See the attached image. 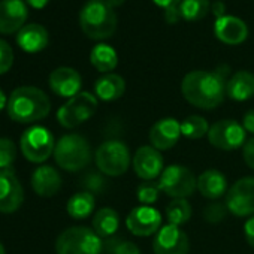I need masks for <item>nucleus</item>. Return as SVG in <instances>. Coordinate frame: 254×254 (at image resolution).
Segmentation results:
<instances>
[{
    "mask_svg": "<svg viewBox=\"0 0 254 254\" xmlns=\"http://www.w3.org/2000/svg\"><path fill=\"white\" fill-rule=\"evenodd\" d=\"M226 72L221 69L193 70L183 78L181 93L190 105L211 111L226 99Z\"/></svg>",
    "mask_w": 254,
    "mask_h": 254,
    "instance_id": "nucleus-1",
    "label": "nucleus"
},
{
    "mask_svg": "<svg viewBox=\"0 0 254 254\" xmlns=\"http://www.w3.org/2000/svg\"><path fill=\"white\" fill-rule=\"evenodd\" d=\"M6 111L12 121L20 124H30L45 118L50 114L51 100L41 88L24 85L15 88L11 93Z\"/></svg>",
    "mask_w": 254,
    "mask_h": 254,
    "instance_id": "nucleus-2",
    "label": "nucleus"
},
{
    "mask_svg": "<svg viewBox=\"0 0 254 254\" xmlns=\"http://www.w3.org/2000/svg\"><path fill=\"white\" fill-rule=\"evenodd\" d=\"M115 9L106 0H88L79 12V26L84 35L93 41H105L117 30Z\"/></svg>",
    "mask_w": 254,
    "mask_h": 254,
    "instance_id": "nucleus-3",
    "label": "nucleus"
},
{
    "mask_svg": "<svg viewBox=\"0 0 254 254\" xmlns=\"http://www.w3.org/2000/svg\"><path fill=\"white\" fill-rule=\"evenodd\" d=\"M54 159L59 168L67 172H78L91 162V147L82 135L69 133L56 142Z\"/></svg>",
    "mask_w": 254,
    "mask_h": 254,
    "instance_id": "nucleus-4",
    "label": "nucleus"
},
{
    "mask_svg": "<svg viewBox=\"0 0 254 254\" xmlns=\"http://www.w3.org/2000/svg\"><path fill=\"white\" fill-rule=\"evenodd\" d=\"M57 254H100L103 253V241L85 226H75L63 230L56 241Z\"/></svg>",
    "mask_w": 254,
    "mask_h": 254,
    "instance_id": "nucleus-5",
    "label": "nucleus"
},
{
    "mask_svg": "<svg viewBox=\"0 0 254 254\" xmlns=\"http://www.w3.org/2000/svg\"><path fill=\"white\" fill-rule=\"evenodd\" d=\"M97 169L106 177H120L127 172L132 163V156L123 141L108 139L99 145L94 154Z\"/></svg>",
    "mask_w": 254,
    "mask_h": 254,
    "instance_id": "nucleus-6",
    "label": "nucleus"
},
{
    "mask_svg": "<svg viewBox=\"0 0 254 254\" xmlns=\"http://www.w3.org/2000/svg\"><path fill=\"white\" fill-rule=\"evenodd\" d=\"M162 193L172 199H187L197 190V177L183 165H171L159 177Z\"/></svg>",
    "mask_w": 254,
    "mask_h": 254,
    "instance_id": "nucleus-7",
    "label": "nucleus"
},
{
    "mask_svg": "<svg viewBox=\"0 0 254 254\" xmlns=\"http://www.w3.org/2000/svg\"><path fill=\"white\" fill-rule=\"evenodd\" d=\"M20 148L26 160L32 163H44L54 154L56 141L47 127L32 126L21 135Z\"/></svg>",
    "mask_w": 254,
    "mask_h": 254,
    "instance_id": "nucleus-8",
    "label": "nucleus"
},
{
    "mask_svg": "<svg viewBox=\"0 0 254 254\" xmlns=\"http://www.w3.org/2000/svg\"><path fill=\"white\" fill-rule=\"evenodd\" d=\"M99 106V99L88 93L81 91L76 96L67 99V102L57 111V120L64 129H75L76 126L90 120Z\"/></svg>",
    "mask_w": 254,
    "mask_h": 254,
    "instance_id": "nucleus-9",
    "label": "nucleus"
},
{
    "mask_svg": "<svg viewBox=\"0 0 254 254\" xmlns=\"http://www.w3.org/2000/svg\"><path fill=\"white\" fill-rule=\"evenodd\" d=\"M247 132L236 120H220L209 126L208 141L214 148L223 151H233L244 147Z\"/></svg>",
    "mask_w": 254,
    "mask_h": 254,
    "instance_id": "nucleus-10",
    "label": "nucleus"
},
{
    "mask_svg": "<svg viewBox=\"0 0 254 254\" xmlns=\"http://www.w3.org/2000/svg\"><path fill=\"white\" fill-rule=\"evenodd\" d=\"M224 203L235 217L254 215V177H244L235 181L226 193Z\"/></svg>",
    "mask_w": 254,
    "mask_h": 254,
    "instance_id": "nucleus-11",
    "label": "nucleus"
},
{
    "mask_svg": "<svg viewBox=\"0 0 254 254\" xmlns=\"http://www.w3.org/2000/svg\"><path fill=\"white\" fill-rule=\"evenodd\" d=\"M126 227L135 236L156 235L162 227V214L148 205H139L133 208L126 217Z\"/></svg>",
    "mask_w": 254,
    "mask_h": 254,
    "instance_id": "nucleus-12",
    "label": "nucleus"
},
{
    "mask_svg": "<svg viewBox=\"0 0 254 254\" xmlns=\"http://www.w3.org/2000/svg\"><path fill=\"white\" fill-rule=\"evenodd\" d=\"M154 254H189L190 241L187 233L174 224L160 227L153 239Z\"/></svg>",
    "mask_w": 254,
    "mask_h": 254,
    "instance_id": "nucleus-13",
    "label": "nucleus"
},
{
    "mask_svg": "<svg viewBox=\"0 0 254 254\" xmlns=\"http://www.w3.org/2000/svg\"><path fill=\"white\" fill-rule=\"evenodd\" d=\"M133 171L144 181H154L165 169V160L159 150L151 145H142L135 151Z\"/></svg>",
    "mask_w": 254,
    "mask_h": 254,
    "instance_id": "nucleus-14",
    "label": "nucleus"
},
{
    "mask_svg": "<svg viewBox=\"0 0 254 254\" xmlns=\"http://www.w3.org/2000/svg\"><path fill=\"white\" fill-rule=\"evenodd\" d=\"M24 200V190L12 169L0 171V212H15Z\"/></svg>",
    "mask_w": 254,
    "mask_h": 254,
    "instance_id": "nucleus-15",
    "label": "nucleus"
},
{
    "mask_svg": "<svg viewBox=\"0 0 254 254\" xmlns=\"http://www.w3.org/2000/svg\"><path fill=\"white\" fill-rule=\"evenodd\" d=\"M29 17V8L24 0H0V33H18Z\"/></svg>",
    "mask_w": 254,
    "mask_h": 254,
    "instance_id": "nucleus-16",
    "label": "nucleus"
},
{
    "mask_svg": "<svg viewBox=\"0 0 254 254\" xmlns=\"http://www.w3.org/2000/svg\"><path fill=\"white\" fill-rule=\"evenodd\" d=\"M181 123L174 117H165L156 121L150 130V142L159 151L174 148L181 138Z\"/></svg>",
    "mask_w": 254,
    "mask_h": 254,
    "instance_id": "nucleus-17",
    "label": "nucleus"
},
{
    "mask_svg": "<svg viewBox=\"0 0 254 254\" xmlns=\"http://www.w3.org/2000/svg\"><path fill=\"white\" fill-rule=\"evenodd\" d=\"M215 38L226 45H241L248 38V27L244 20L235 15H224L214 23Z\"/></svg>",
    "mask_w": 254,
    "mask_h": 254,
    "instance_id": "nucleus-18",
    "label": "nucleus"
},
{
    "mask_svg": "<svg viewBox=\"0 0 254 254\" xmlns=\"http://www.w3.org/2000/svg\"><path fill=\"white\" fill-rule=\"evenodd\" d=\"M50 88L53 93H56L60 97L70 99L81 93V85H82V78L78 70L73 67L62 66L57 67L51 72L50 79H48Z\"/></svg>",
    "mask_w": 254,
    "mask_h": 254,
    "instance_id": "nucleus-19",
    "label": "nucleus"
},
{
    "mask_svg": "<svg viewBox=\"0 0 254 254\" xmlns=\"http://www.w3.org/2000/svg\"><path fill=\"white\" fill-rule=\"evenodd\" d=\"M62 187V177L57 169L50 165H44L35 169L32 174V189L41 197H53Z\"/></svg>",
    "mask_w": 254,
    "mask_h": 254,
    "instance_id": "nucleus-20",
    "label": "nucleus"
},
{
    "mask_svg": "<svg viewBox=\"0 0 254 254\" xmlns=\"http://www.w3.org/2000/svg\"><path fill=\"white\" fill-rule=\"evenodd\" d=\"M50 35L48 30L41 24H26L18 33H17V44L18 47L29 54L41 53L48 47Z\"/></svg>",
    "mask_w": 254,
    "mask_h": 254,
    "instance_id": "nucleus-21",
    "label": "nucleus"
},
{
    "mask_svg": "<svg viewBox=\"0 0 254 254\" xmlns=\"http://www.w3.org/2000/svg\"><path fill=\"white\" fill-rule=\"evenodd\" d=\"M197 190L199 193L209 199L217 200L227 193V180L226 177L217 169H208L197 177Z\"/></svg>",
    "mask_w": 254,
    "mask_h": 254,
    "instance_id": "nucleus-22",
    "label": "nucleus"
},
{
    "mask_svg": "<svg viewBox=\"0 0 254 254\" xmlns=\"http://www.w3.org/2000/svg\"><path fill=\"white\" fill-rule=\"evenodd\" d=\"M226 96L235 102H245L254 96V73L239 70L226 82Z\"/></svg>",
    "mask_w": 254,
    "mask_h": 254,
    "instance_id": "nucleus-23",
    "label": "nucleus"
},
{
    "mask_svg": "<svg viewBox=\"0 0 254 254\" xmlns=\"http://www.w3.org/2000/svg\"><path fill=\"white\" fill-rule=\"evenodd\" d=\"M126 91V81L121 75L105 73L94 82V96L103 102H114L123 97Z\"/></svg>",
    "mask_w": 254,
    "mask_h": 254,
    "instance_id": "nucleus-24",
    "label": "nucleus"
},
{
    "mask_svg": "<svg viewBox=\"0 0 254 254\" xmlns=\"http://www.w3.org/2000/svg\"><path fill=\"white\" fill-rule=\"evenodd\" d=\"M120 229V214L112 208H100L93 215V230L103 239L114 236Z\"/></svg>",
    "mask_w": 254,
    "mask_h": 254,
    "instance_id": "nucleus-25",
    "label": "nucleus"
},
{
    "mask_svg": "<svg viewBox=\"0 0 254 254\" xmlns=\"http://www.w3.org/2000/svg\"><path fill=\"white\" fill-rule=\"evenodd\" d=\"M90 63L100 73H112V70L118 64L117 51L108 44H97L93 47L90 53Z\"/></svg>",
    "mask_w": 254,
    "mask_h": 254,
    "instance_id": "nucleus-26",
    "label": "nucleus"
},
{
    "mask_svg": "<svg viewBox=\"0 0 254 254\" xmlns=\"http://www.w3.org/2000/svg\"><path fill=\"white\" fill-rule=\"evenodd\" d=\"M96 206V197L91 191H78L67 200L66 211L75 220H84L90 217Z\"/></svg>",
    "mask_w": 254,
    "mask_h": 254,
    "instance_id": "nucleus-27",
    "label": "nucleus"
},
{
    "mask_svg": "<svg viewBox=\"0 0 254 254\" xmlns=\"http://www.w3.org/2000/svg\"><path fill=\"white\" fill-rule=\"evenodd\" d=\"M178 9L184 21L194 23L203 20L211 12V3L209 0H181Z\"/></svg>",
    "mask_w": 254,
    "mask_h": 254,
    "instance_id": "nucleus-28",
    "label": "nucleus"
},
{
    "mask_svg": "<svg viewBox=\"0 0 254 254\" xmlns=\"http://www.w3.org/2000/svg\"><path fill=\"white\" fill-rule=\"evenodd\" d=\"M193 209L187 199H172V202L166 206L168 223L181 227L191 218Z\"/></svg>",
    "mask_w": 254,
    "mask_h": 254,
    "instance_id": "nucleus-29",
    "label": "nucleus"
},
{
    "mask_svg": "<svg viewBox=\"0 0 254 254\" xmlns=\"http://www.w3.org/2000/svg\"><path fill=\"white\" fill-rule=\"evenodd\" d=\"M208 121L200 115H189L181 123V135L187 139H200L208 136Z\"/></svg>",
    "mask_w": 254,
    "mask_h": 254,
    "instance_id": "nucleus-30",
    "label": "nucleus"
},
{
    "mask_svg": "<svg viewBox=\"0 0 254 254\" xmlns=\"http://www.w3.org/2000/svg\"><path fill=\"white\" fill-rule=\"evenodd\" d=\"M103 253L106 254H141V250L135 242L114 235L103 241Z\"/></svg>",
    "mask_w": 254,
    "mask_h": 254,
    "instance_id": "nucleus-31",
    "label": "nucleus"
},
{
    "mask_svg": "<svg viewBox=\"0 0 254 254\" xmlns=\"http://www.w3.org/2000/svg\"><path fill=\"white\" fill-rule=\"evenodd\" d=\"M160 187H159V183L156 181H142L136 190V197L139 200L141 205H148V206H153L159 197H160Z\"/></svg>",
    "mask_w": 254,
    "mask_h": 254,
    "instance_id": "nucleus-32",
    "label": "nucleus"
},
{
    "mask_svg": "<svg viewBox=\"0 0 254 254\" xmlns=\"http://www.w3.org/2000/svg\"><path fill=\"white\" fill-rule=\"evenodd\" d=\"M17 157V147L14 141L8 138H0V171L11 169Z\"/></svg>",
    "mask_w": 254,
    "mask_h": 254,
    "instance_id": "nucleus-33",
    "label": "nucleus"
},
{
    "mask_svg": "<svg viewBox=\"0 0 254 254\" xmlns=\"http://www.w3.org/2000/svg\"><path fill=\"white\" fill-rule=\"evenodd\" d=\"M229 209L226 206V203L221 202H211L203 208V218L208 223H220L224 220V217L227 215Z\"/></svg>",
    "mask_w": 254,
    "mask_h": 254,
    "instance_id": "nucleus-34",
    "label": "nucleus"
},
{
    "mask_svg": "<svg viewBox=\"0 0 254 254\" xmlns=\"http://www.w3.org/2000/svg\"><path fill=\"white\" fill-rule=\"evenodd\" d=\"M12 63H14L12 47L6 41L0 39V75L6 73L12 67Z\"/></svg>",
    "mask_w": 254,
    "mask_h": 254,
    "instance_id": "nucleus-35",
    "label": "nucleus"
},
{
    "mask_svg": "<svg viewBox=\"0 0 254 254\" xmlns=\"http://www.w3.org/2000/svg\"><path fill=\"white\" fill-rule=\"evenodd\" d=\"M242 157H244V162L247 163V166L254 171V136L244 144Z\"/></svg>",
    "mask_w": 254,
    "mask_h": 254,
    "instance_id": "nucleus-36",
    "label": "nucleus"
},
{
    "mask_svg": "<svg viewBox=\"0 0 254 254\" xmlns=\"http://www.w3.org/2000/svg\"><path fill=\"white\" fill-rule=\"evenodd\" d=\"M85 186L91 190V193L93 191H100L102 190V187H103V184H105V180L100 177V175H96V174H90L87 178H85Z\"/></svg>",
    "mask_w": 254,
    "mask_h": 254,
    "instance_id": "nucleus-37",
    "label": "nucleus"
},
{
    "mask_svg": "<svg viewBox=\"0 0 254 254\" xmlns=\"http://www.w3.org/2000/svg\"><path fill=\"white\" fill-rule=\"evenodd\" d=\"M244 235H245V239H247L248 245L254 248V215H251V217L245 221Z\"/></svg>",
    "mask_w": 254,
    "mask_h": 254,
    "instance_id": "nucleus-38",
    "label": "nucleus"
},
{
    "mask_svg": "<svg viewBox=\"0 0 254 254\" xmlns=\"http://www.w3.org/2000/svg\"><path fill=\"white\" fill-rule=\"evenodd\" d=\"M242 127L247 133L254 135V109H248L242 117Z\"/></svg>",
    "mask_w": 254,
    "mask_h": 254,
    "instance_id": "nucleus-39",
    "label": "nucleus"
},
{
    "mask_svg": "<svg viewBox=\"0 0 254 254\" xmlns=\"http://www.w3.org/2000/svg\"><path fill=\"white\" fill-rule=\"evenodd\" d=\"M165 20H166V23H169V24H175L178 20H181L178 6H177V8L166 9V11H165Z\"/></svg>",
    "mask_w": 254,
    "mask_h": 254,
    "instance_id": "nucleus-40",
    "label": "nucleus"
},
{
    "mask_svg": "<svg viewBox=\"0 0 254 254\" xmlns=\"http://www.w3.org/2000/svg\"><path fill=\"white\" fill-rule=\"evenodd\" d=\"M211 12L215 15V18H221V17L227 15L226 14V6H224L223 2H220V0H215V2L211 5Z\"/></svg>",
    "mask_w": 254,
    "mask_h": 254,
    "instance_id": "nucleus-41",
    "label": "nucleus"
},
{
    "mask_svg": "<svg viewBox=\"0 0 254 254\" xmlns=\"http://www.w3.org/2000/svg\"><path fill=\"white\" fill-rule=\"evenodd\" d=\"M153 2H154V5H157L159 8H162V9L166 11V9L180 6L181 0H153Z\"/></svg>",
    "mask_w": 254,
    "mask_h": 254,
    "instance_id": "nucleus-42",
    "label": "nucleus"
},
{
    "mask_svg": "<svg viewBox=\"0 0 254 254\" xmlns=\"http://www.w3.org/2000/svg\"><path fill=\"white\" fill-rule=\"evenodd\" d=\"M26 3L33 9H44L50 3V0H26Z\"/></svg>",
    "mask_w": 254,
    "mask_h": 254,
    "instance_id": "nucleus-43",
    "label": "nucleus"
},
{
    "mask_svg": "<svg viewBox=\"0 0 254 254\" xmlns=\"http://www.w3.org/2000/svg\"><path fill=\"white\" fill-rule=\"evenodd\" d=\"M8 99L9 97H6V94H5V91L0 88V112H2L3 109H6V106H8Z\"/></svg>",
    "mask_w": 254,
    "mask_h": 254,
    "instance_id": "nucleus-44",
    "label": "nucleus"
},
{
    "mask_svg": "<svg viewBox=\"0 0 254 254\" xmlns=\"http://www.w3.org/2000/svg\"><path fill=\"white\" fill-rule=\"evenodd\" d=\"M106 2H108V5L111 6V8H118V6H121V5H124V2H126V0H106Z\"/></svg>",
    "mask_w": 254,
    "mask_h": 254,
    "instance_id": "nucleus-45",
    "label": "nucleus"
},
{
    "mask_svg": "<svg viewBox=\"0 0 254 254\" xmlns=\"http://www.w3.org/2000/svg\"><path fill=\"white\" fill-rule=\"evenodd\" d=\"M0 254H5V248H3L2 244H0Z\"/></svg>",
    "mask_w": 254,
    "mask_h": 254,
    "instance_id": "nucleus-46",
    "label": "nucleus"
},
{
    "mask_svg": "<svg viewBox=\"0 0 254 254\" xmlns=\"http://www.w3.org/2000/svg\"><path fill=\"white\" fill-rule=\"evenodd\" d=\"M220 2H223V0H220Z\"/></svg>",
    "mask_w": 254,
    "mask_h": 254,
    "instance_id": "nucleus-47",
    "label": "nucleus"
}]
</instances>
